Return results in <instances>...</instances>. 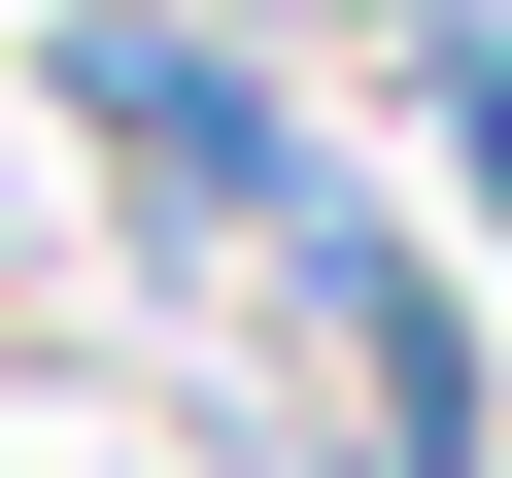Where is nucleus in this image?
I'll list each match as a JSON object with an SVG mask.
<instances>
[{"label": "nucleus", "instance_id": "1", "mask_svg": "<svg viewBox=\"0 0 512 478\" xmlns=\"http://www.w3.org/2000/svg\"><path fill=\"white\" fill-rule=\"evenodd\" d=\"M444 171H478V205H512V35H444Z\"/></svg>", "mask_w": 512, "mask_h": 478}]
</instances>
